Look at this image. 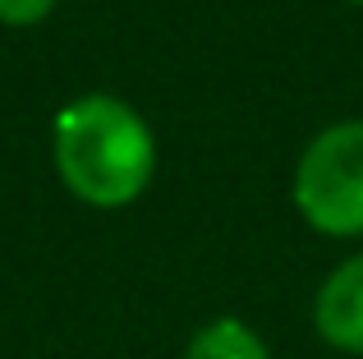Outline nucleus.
<instances>
[{
	"mask_svg": "<svg viewBox=\"0 0 363 359\" xmlns=\"http://www.w3.org/2000/svg\"><path fill=\"white\" fill-rule=\"evenodd\" d=\"M184 359H272V350L244 318H212L189 336Z\"/></svg>",
	"mask_w": 363,
	"mask_h": 359,
	"instance_id": "20e7f679",
	"label": "nucleus"
},
{
	"mask_svg": "<svg viewBox=\"0 0 363 359\" xmlns=\"http://www.w3.org/2000/svg\"><path fill=\"white\" fill-rule=\"evenodd\" d=\"M313 327L340 355H363V253L331 267L313 299Z\"/></svg>",
	"mask_w": 363,
	"mask_h": 359,
	"instance_id": "7ed1b4c3",
	"label": "nucleus"
},
{
	"mask_svg": "<svg viewBox=\"0 0 363 359\" xmlns=\"http://www.w3.org/2000/svg\"><path fill=\"white\" fill-rule=\"evenodd\" d=\"M350 5H363V0H350Z\"/></svg>",
	"mask_w": 363,
	"mask_h": 359,
	"instance_id": "423d86ee",
	"label": "nucleus"
},
{
	"mask_svg": "<svg viewBox=\"0 0 363 359\" xmlns=\"http://www.w3.org/2000/svg\"><path fill=\"white\" fill-rule=\"evenodd\" d=\"M55 0H0V23H14V28H28V23H42L51 14Z\"/></svg>",
	"mask_w": 363,
	"mask_h": 359,
	"instance_id": "39448f33",
	"label": "nucleus"
},
{
	"mask_svg": "<svg viewBox=\"0 0 363 359\" xmlns=\"http://www.w3.org/2000/svg\"><path fill=\"white\" fill-rule=\"evenodd\" d=\"M294 207L322 235H363V120H340L303 148L294 166Z\"/></svg>",
	"mask_w": 363,
	"mask_h": 359,
	"instance_id": "f03ea898",
	"label": "nucleus"
},
{
	"mask_svg": "<svg viewBox=\"0 0 363 359\" xmlns=\"http://www.w3.org/2000/svg\"><path fill=\"white\" fill-rule=\"evenodd\" d=\"M55 171L83 203L129 207L157 171V138L129 101L92 92L55 116Z\"/></svg>",
	"mask_w": 363,
	"mask_h": 359,
	"instance_id": "f257e3e1",
	"label": "nucleus"
}]
</instances>
